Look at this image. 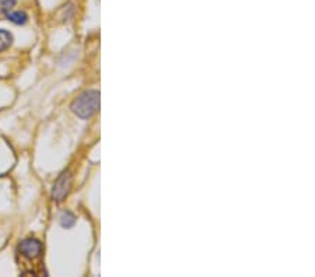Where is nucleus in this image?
<instances>
[{
  "instance_id": "1",
  "label": "nucleus",
  "mask_w": 315,
  "mask_h": 277,
  "mask_svg": "<svg viewBox=\"0 0 315 277\" xmlns=\"http://www.w3.org/2000/svg\"><path fill=\"white\" fill-rule=\"evenodd\" d=\"M100 108V91H84L72 102L70 109L80 119H90Z\"/></svg>"
},
{
  "instance_id": "2",
  "label": "nucleus",
  "mask_w": 315,
  "mask_h": 277,
  "mask_svg": "<svg viewBox=\"0 0 315 277\" xmlns=\"http://www.w3.org/2000/svg\"><path fill=\"white\" fill-rule=\"evenodd\" d=\"M72 189V174L69 171H65L59 177L55 185L52 187V197L56 202H62L70 192Z\"/></svg>"
},
{
  "instance_id": "3",
  "label": "nucleus",
  "mask_w": 315,
  "mask_h": 277,
  "mask_svg": "<svg viewBox=\"0 0 315 277\" xmlns=\"http://www.w3.org/2000/svg\"><path fill=\"white\" fill-rule=\"evenodd\" d=\"M18 251H20V253H21L24 258L33 261V259H37V258L41 256L42 245L41 242H40L38 239H35V238H27V239H24V241L20 244Z\"/></svg>"
},
{
  "instance_id": "4",
  "label": "nucleus",
  "mask_w": 315,
  "mask_h": 277,
  "mask_svg": "<svg viewBox=\"0 0 315 277\" xmlns=\"http://www.w3.org/2000/svg\"><path fill=\"white\" fill-rule=\"evenodd\" d=\"M4 14H6V18H7L10 23H13V24L16 25H24L28 21V14L25 11H21V10H16V11L10 10L7 13H4Z\"/></svg>"
},
{
  "instance_id": "5",
  "label": "nucleus",
  "mask_w": 315,
  "mask_h": 277,
  "mask_svg": "<svg viewBox=\"0 0 315 277\" xmlns=\"http://www.w3.org/2000/svg\"><path fill=\"white\" fill-rule=\"evenodd\" d=\"M13 44V35L7 30H0V52L6 50Z\"/></svg>"
},
{
  "instance_id": "6",
  "label": "nucleus",
  "mask_w": 315,
  "mask_h": 277,
  "mask_svg": "<svg viewBox=\"0 0 315 277\" xmlns=\"http://www.w3.org/2000/svg\"><path fill=\"white\" fill-rule=\"evenodd\" d=\"M76 223V217L73 213L70 212H63L62 216H60V226L63 229H72L75 226Z\"/></svg>"
},
{
  "instance_id": "7",
  "label": "nucleus",
  "mask_w": 315,
  "mask_h": 277,
  "mask_svg": "<svg viewBox=\"0 0 315 277\" xmlns=\"http://www.w3.org/2000/svg\"><path fill=\"white\" fill-rule=\"evenodd\" d=\"M17 0H0V13H7L16 6Z\"/></svg>"
}]
</instances>
